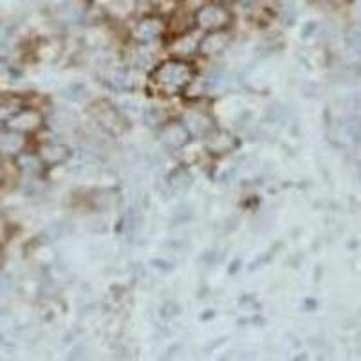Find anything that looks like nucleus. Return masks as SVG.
<instances>
[{"label":"nucleus","instance_id":"nucleus-6","mask_svg":"<svg viewBox=\"0 0 361 361\" xmlns=\"http://www.w3.org/2000/svg\"><path fill=\"white\" fill-rule=\"evenodd\" d=\"M24 145V140H22L18 134H6L0 137V150L6 154L18 152Z\"/></svg>","mask_w":361,"mask_h":361},{"label":"nucleus","instance_id":"nucleus-8","mask_svg":"<svg viewBox=\"0 0 361 361\" xmlns=\"http://www.w3.org/2000/svg\"><path fill=\"white\" fill-rule=\"evenodd\" d=\"M6 240V226L0 224V244Z\"/></svg>","mask_w":361,"mask_h":361},{"label":"nucleus","instance_id":"nucleus-4","mask_svg":"<svg viewBox=\"0 0 361 361\" xmlns=\"http://www.w3.org/2000/svg\"><path fill=\"white\" fill-rule=\"evenodd\" d=\"M163 33V24H161L157 18H147V20L141 22L135 29V38L137 40H152V38L159 37Z\"/></svg>","mask_w":361,"mask_h":361},{"label":"nucleus","instance_id":"nucleus-2","mask_svg":"<svg viewBox=\"0 0 361 361\" xmlns=\"http://www.w3.org/2000/svg\"><path fill=\"white\" fill-rule=\"evenodd\" d=\"M197 22L201 27L209 29V31H217L224 27L230 22V13L226 11L221 6H204L197 13Z\"/></svg>","mask_w":361,"mask_h":361},{"label":"nucleus","instance_id":"nucleus-7","mask_svg":"<svg viewBox=\"0 0 361 361\" xmlns=\"http://www.w3.org/2000/svg\"><path fill=\"white\" fill-rule=\"evenodd\" d=\"M226 42H228L226 35H222V33L209 35V37L202 42L201 49L204 51V53H219V51H221L222 47L226 45Z\"/></svg>","mask_w":361,"mask_h":361},{"label":"nucleus","instance_id":"nucleus-3","mask_svg":"<svg viewBox=\"0 0 361 361\" xmlns=\"http://www.w3.org/2000/svg\"><path fill=\"white\" fill-rule=\"evenodd\" d=\"M161 140H163L164 145H169V147L179 148L188 141V132H186V128L179 123L166 125L164 130L161 132Z\"/></svg>","mask_w":361,"mask_h":361},{"label":"nucleus","instance_id":"nucleus-1","mask_svg":"<svg viewBox=\"0 0 361 361\" xmlns=\"http://www.w3.org/2000/svg\"><path fill=\"white\" fill-rule=\"evenodd\" d=\"M152 80L161 92L177 94L192 82V69L183 62H166L154 71Z\"/></svg>","mask_w":361,"mask_h":361},{"label":"nucleus","instance_id":"nucleus-5","mask_svg":"<svg viewBox=\"0 0 361 361\" xmlns=\"http://www.w3.org/2000/svg\"><path fill=\"white\" fill-rule=\"evenodd\" d=\"M38 123H40V116L33 111H24L11 119V127L20 132L33 130L38 127Z\"/></svg>","mask_w":361,"mask_h":361}]
</instances>
